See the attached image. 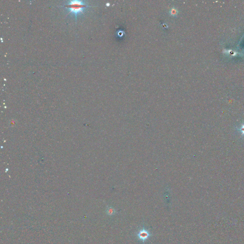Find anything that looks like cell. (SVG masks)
<instances>
[{
    "label": "cell",
    "instance_id": "cell-2",
    "mask_svg": "<svg viewBox=\"0 0 244 244\" xmlns=\"http://www.w3.org/2000/svg\"><path fill=\"white\" fill-rule=\"evenodd\" d=\"M152 235L150 230L145 228L144 226L140 228L136 234L138 239L142 241L143 243H144Z\"/></svg>",
    "mask_w": 244,
    "mask_h": 244
},
{
    "label": "cell",
    "instance_id": "cell-1",
    "mask_svg": "<svg viewBox=\"0 0 244 244\" xmlns=\"http://www.w3.org/2000/svg\"><path fill=\"white\" fill-rule=\"evenodd\" d=\"M92 6H89L84 1H69L67 2L64 6H61L68 11V14L72 13L74 15L75 18V22L77 23V18L78 15L84 14L87 8H90ZM67 14V15H68Z\"/></svg>",
    "mask_w": 244,
    "mask_h": 244
},
{
    "label": "cell",
    "instance_id": "cell-3",
    "mask_svg": "<svg viewBox=\"0 0 244 244\" xmlns=\"http://www.w3.org/2000/svg\"><path fill=\"white\" fill-rule=\"evenodd\" d=\"M115 213V210L112 207H108L107 209V213L108 215H114Z\"/></svg>",
    "mask_w": 244,
    "mask_h": 244
},
{
    "label": "cell",
    "instance_id": "cell-4",
    "mask_svg": "<svg viewBox=\"0 0 244 244\" xmlns=\"http://www.w3.org/2000/svg\"><path fill=\"white\" fill-rule=\"evenodd\" d=\"M236 130L241 132L242 136H244V123L241 125V126L239 128H236Z\"/></svg>",
    "mask_w": 244,
    "mask_h": 244
}]
</instances>
